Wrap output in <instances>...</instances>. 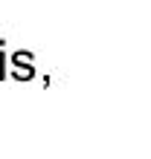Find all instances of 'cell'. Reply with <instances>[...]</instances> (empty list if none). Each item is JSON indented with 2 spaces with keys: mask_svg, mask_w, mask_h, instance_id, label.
Instances as JSON below:
<instances>
[{
  "mask_svg": "<svg viewBox=\"0 0 151 159\" xmlns=\"http://www.w3.org/2000/svg\"><path fill=\"white\" fill-rule=\"evenodd\" d=\"M9 78V58H6V49H0V81Z\"/></svg>",
  "mask_w": 151,
  "mask_h": 159,
  "instance_id": "7a4b0ae2",
  "label": "cell"
},
{
  "mask_svg": "<svg viewBox=\"0 0 151 159\" xmlns=\"http://www.w3.org/2000/svg\"><path fill=\"white\" fill-rule=\"evenodd\" d=\"M35 75V67H32V52H15L12 55V72L9 78H17V81H29Z\"/></svg>",
  "mask_w": 151,
  "mask_h": 159,
  "instance_id": "6da1fadb",
  "label": "cell"
}]
</instances>
